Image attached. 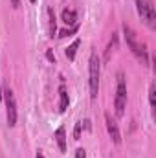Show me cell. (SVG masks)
<instances>
[{"label":"cell","mask_w":156,"mask_h":158,"mask_svg":"<svg viewBox=\"0 0 156 158\" xmlns=\"http://www.w3.org/2000/svg\"><path fill=\"white\" fill-rule=\"evenodd\" d=\"M123 33H125V39H127V44H129V48H130V52L143 63V64H147V61H149V55H147V50H145V46L143 44H140L138 39H136V33L132 31V28L130 26H127V24H123Z\"/></svg>","instance_id":"6da1fadb"},{"label":"cell","mask_w":156,"mask_h":158,"mask_svg":"<svg viewBox=\"0 0 156 158\" xmlns=\"http://www.w3.org/2000/svg\"><path fill=\"white\" fill-rule=\"evenodd\" d=\"M88 64H90L88 66V72H90V79H88V83H90V98L96 99L97 94H99V74H101V61H99L97 53H92Z\"/></svg>","instance_id":"7a4b0ae2"},{"label":"cell","mask_w":156,"mask_h":158,"mask_svg":"<svg viewBox=\"0 0 156 158\" xmlns=\"http://www.w3.org/2000/svg\"><path fill=\"white\" fill-rule=\"evenodd\" d=\"M136 9H138V15L142 17V20L151 28H156V11H154V4L153 0H136Z\"/></svg>","instance_id":"3957f363"},{"label":"cell","mask_w":156,"mask_h":158,"mask_svg":"<svg viewBox=\"0 0 156 158\" xmlns=\"http://www.w3.org/2000/svg\"><path fill=\"white\" fill-rule=\"evenodd\" d=\"M127 107V85H125V76L119 72L117 74V86H116V98H114V109L116 116H123Z\"/></svg>","instance_id":"277c9868"},{"label":"cell","mask_w":156,"mask_h":158,"mask_svg":"<svg viewBox=\"0 0 156 158\" xmlns=\"http://www.w3.org/2000/svg\"><path fill=\"white\" fill-rule=\"evenodd\" d=\"M2 98H4V103H6V116H7V125H9V127H15V125H17V101H15L13 90L7 86V88L2 92Z\"/></svg>","instance_id":"5b68a950"},{"label":"cell","mask_w":156,"mask_h":158,"mask_svg":"<svg viewBox=\"0 0 156 158\" xmlns=\"http://www.w3.org/2000/svg\"><path fill=\"white\" fill-rule=\"evenodd\" d=\"M105 123H107V131H109V134H110V138H112V142L119 145L121 143V134H119V129H117V123L112 119L110 114H105Z\"/></svg>","instance_id":"8992f818"},{"label":"cell","mask_w":156,"mask_h":158,"mask_svg":"<svg viewBox=\"0 0 156 158\" xmlns=\"http://www.w3.org/2000/svg\"><path fill=\"white\" fill-rule=\"evenodd\" d=\"M53 138H55V142H57V145H59V151H61V153H66V131H64V127H59V129L55 131Z\"/></svg>","instance_id":"52a82bcc"},{"label":"cell","mask_w":156,"mask_h":158,"mask_svg":"<svg viewBox=\"0 0 156 158\" xmlns=\"http://www.w3.org/2000/svg\"><path fill=\"white\" fill-rule=\"evenodd\" d=\"M61 17H63V22L68 26H76V22H77V13L74 9H63Z\"/></svg>","instance_id":"ba28073f"},{"label":"cell","mask_w":156,"mask_h":158,"mask_svg":"<svg viewBox=\"0 0 156 158\" xmlns=\"http://www.w3.org/2000/svg\"><path fill=\"white\" fill-rule=\"evenodd\" d=\"M59 98H61V103H59V110L61 112H66V109H68V105H70V99H68V94H66V88L61 85V88H59Z\"/></svg>","instance_id":"9c48e42d"},{"label":"cell","mask_w":156,"mask_h":158,"mask_svg":"<svg viewBox=\"0 0 156 158\" xmlns=\"http://www.w3.org/2000/svg\"><path fill=\"white\" fill-rule=\"evenodd\" d=\"M79 44H81V40L79 39H76L68 48H66V57L70 59V61H74L76 59V53H77V48H79Z\"/></svg>","instance_id":"30bf717a"},{"label":"cell","mask_w":156,"mask_h":158,"mask_svg":"<svg viewBox=\"0 0 156 158\" xmlns=\"http://www.w3.org/2000/svg\"><path fill=\"white\" fill-rule=\"evenodd\" d=\"M117 46V35L114 33L112 35V39H110V42H109V46H107V52H105V59H110V53L114 52V48Z\"/></svg>","instance_id":"8fae6325"},{"label":"cell","mask_w":156,"mask_h":158,"mask_svg":"<svg viewBox=\"0 0 156 158\" xmlns=\"http://www.w3.org/2000/svg\"><path fill=\"white\" fill-rule=\"evenodd\" d=\"M48 17H50V37H53V33H55V13L51 7L48 9Z\"/></svg>","instance_id":"7c38bea8"},{"label":"cell","mask_w":156,"mask_h":158,"mask_svg":"<svg viewBox=\"0 0 156 158\" xmlns=\"http://www.w3.org/2000/svg\"><path fill=\"white\" fill-rule=\"evenodd\" d=\"M77 31V24L74 26V28H70V30H63L61 33H59V37H68V35H72V33H76Z\"/></svg>","instance_id":"4fadbf2b"},{"label":"cell","mask_w":156,"mask_h":158,"mask_svg":"<svg viewBox=\"0 0 156 158\" xmlns=\"http://www.w3.org/2000/svg\"><path fill=\"white\" fill-rule=\"evenodd\" d=\"M81 127H83V121H77V123H76V131H74V138H76V140L81 138Z\"/></svg>","instance_id":"5bb4252c"},{"label":"cell","mask_w":156,"mask_h":158,"mask_svg":"<svg viewBox=\"0 0 156 158\" xmlns=\"http://www.w3.org/2000/svg\"><path fill=\"white\" fill-rule=\"evenodd\" d=\"M149 101H151V107H154V83L149 88Z\"/></svg>","instance_id":"9a60e30c"},{"label":"cell","mask_w":156,"mask_h":158,"mask_svg":"<svg viewBox=\"0 0 156 158\" xmlns=\"http://www.w3.org/2000/svg\"><path fill=\"white\" fill-rule=\"evenodd\" d=\"M76 158H86V151L84 149H77L76 151Z\"/></svg>","instance_id":"2e32d148"},{"label":"cell","mask_w":156,"mask_h":158,"mask_svg":"<svg viewBox=\"0 0 156 158\" xmlns=\"http://www.w3.org/2000/svg\"><path fill=\"white\" fill-rule=\"evenodd\" d=\"M46 57H48V61L55 63V55H53V52H51V50H46Z\"/></svg>","instance_id":"e0dca14e"},{"label":"cell","mask_w":156,"mask_h":158,"mask_svg":"<svg viewBox=\"0 0 156 158\" xmlns=\"http://www.w3.org/2000/svg\"><path fill=\"white\" fill-rule=\"evenodd\" d=\"M18 4H20V0H11V6L13 7H18Z\"/></svg>","instance_id":"ac0fdd59"},{"label":"cell","mask_w":156,"mask_h":158,"mask_svg":"<svg viewBox=\"0 0 156 158\" xmlns=\"http://www.w3.org/2000/svg\"><path fill=\"white\" fill-rule=\"evenodd\" d=\"M37 158H44V155L42 153H37Z\"/></svg>","instance_id":"d6986e66"},{"label":"cell","mask_w":156,"mask_h":158,"mask_svg":"<svg viewBox=\"0 0 156 158\" xmlns=\"http://www.w3.org/2000/svg\"><path fill=\"white\" fill-rule=\"evenodd\" d=\"M0 99H2V86H0Z\"/></svg>","instance_id":"ffe728a7"},{"label":"cell","mask_w":156,"mask_h":158,"mask_svg":"<svg viewBox=\"0 0 156 158\" xmlns=\"http://www.w3.org/2000/svg\"><path fill=\"white\" fill-rule=\"evenodd\" d=\"M31 2H35V0H31Z\"/></svg>","instance_id":"44dd1931"}]
</instances>
